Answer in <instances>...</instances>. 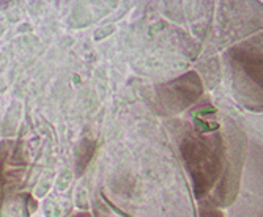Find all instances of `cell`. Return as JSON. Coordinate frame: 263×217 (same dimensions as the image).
Returning a JSON list of instances; mask_svg holds the SVG:
<instances>
[{
    "label": "cell",
    "mask_w": 263,
    "mask_h": 217,
    "mask_svg": "<svg viewBox=\"0 0 263 217\" xmlns=\"http://www.w3.org/2000/svg\"><path fill=\"white\" fill-rule=\"evenodd\" d=\"M180 153L194 194L202 202L224 173L227 153L222 135L218 131H189L180 143Z\"/></svg>",
    "instance_id": "1"
},
{
    "label": "cell",
    "mask_w": 263,
    "mask_h": 217,
    "mask_svg": "<svg viewBox=\"0 0 263 217\" xmlns=\"http://www.w3.org/2000/svg\"><path fill=\"white\" fill-rule=\"evenodd\" d=\"M232 66L238 93L243 91V100L254 110H261V36L255 35L249 41L235 46L227 54Z\"/></svg>",
    "instance_id": "2"
},
{
    "label": "cell",
    "mask_w": 263,
    "mask_h": 217,
    "mask_svg": "<svg viewBox=\"0 0 263 217\" xmlns=\"http://www.w3.org/2000/svg\"><path fill=\"white\" fill-rule=\"evenodd\" d=\"M202 94V82L194 71L162 84L156 90V103L161 113H178L189 107Z\"/></svg>",
    "instance_id": "3"
},
{
    "label": "cell",
    "mask_w": 263,
    "mask_h": 217,
    "mask_svg": "<svg viewBox=\"0 0 263 217\" xmlns=\"http://www.w3.org/2000/svg\"><path fill=\"white\" fill-rule=\"evenodd\" d=\"M26 161L16 142L0 143V199L8 190H13L21 180Z\"/></svg>",
    "instance_id": "4"
},
{
    "label": "cell",
    "mask_w": 263,
    "mask_h": 217,
    "mask_svg": "<svg viewBox=\"0 0 263 217\" xmlns=\"http://www.w3.org/2000/svg\"><path fill=\"white\" fill-rule=\"evenodd\" d=\"M199 217H224V214L221 212V209L218 206L202 200L200 206H199Z\"/></svg>",
    "instance_id": "5"
},
{
    "label": "cell",
    "mask_w": 263,
    "mask_h": 217,
    "mask_svg": "<svg viewBox=\"0 0 263 217\" xmlns=\"http://www.w3.org/2000/svg\"><path fill=\"white\" fill-rule=\"evenodd\" d=\"M71 217H91V214H90V212H84V211H81V212H76V214H73Z\"/></svg>",
    "instance_id": "6"
}]
</instances>
